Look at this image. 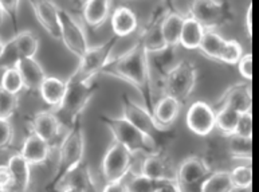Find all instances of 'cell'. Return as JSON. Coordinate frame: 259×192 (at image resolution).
<instances>
[{"instance_id": "obj_7", "label": "cell", "mask_w": 259, "mask_h": 192, "mask_svg": "<svg viewBox=\"0 0 259 192\" xmlns=\"http://www.w3.org/2000/svg\"><path fill=\"white\" fill-rule=\"evenodd\" d=\"M212 173L208 162L200 156H190L183 160L178 168V180L183 192L200 191L201 183Z\"/></svg>"}, {"instance_id": "obj_5", "label": "cell", "mask_w": 259, "mask_h": 192, "mask_svg": "<svg viewBox=\"0 0 259 192\" xmlns=\"http://www.w3.org/2000/svg\"><path fill=\"white\" fill-rule=\"evenodd\" d=\"M59 156H58V167L53 181L58 180L59 177L63 176L69 169L83 162L85 156V135L82 131L81 121L74 124L66 132L65 137L59 144ZM51 181V183H53Z\"/></svg>"}, {"instance_id": "obj_43", "label": "cell", "mask_w": 259, "mask_h": 192, "mask_svg": "<svg viewBox=\"0 0 259 192\" xmlns=\"http://www.w3.org/2000/svg\"><path fill=\"white\" fill-rule=\"evenodd\" d=\"M102 192H128L126 188V181L124 180H116V181H109L105 185V188Z\"/></svg>"}, {"instance_id": "obj_34", "label": "cell", "mask_w": 259, "mask_h": 192, "mask_svg": "<svg viewBox=\"0 0 259 192\" xmlns=\"http://www.w3.org/2000/svg\"><path fill=\"white\" fill-rule=\"evenodd\" d=\"M0 88L12 93V94H19L24 89L23 78L20 75L19 70L16 67H8L4 69V73L0 80Z\"/></svg>"}, {"instance_id": "obj_26", "label": "cell", "mask_w": 259, "mask_h": 192, "mask_svg": "<svg viewBox=\"0 0 259 192\" xmlns=\"http://www.w3.org/2000/svg\"><path fill=\"white\" fill-rule=\"evenodd\" d=\"M204 32L205 28L199 22H196L192 16H186L180 36V46L187 50H196L200 47Z\"/></svg>"}, {"instance_id": "obj_29", "label": "cell", "mask_w": 259, "mask_h": 192, "mask_svg": "<svg viewBox=\"0 0 259 192\" xmlns=\"http://www.w3.org/2000/svg\"><path fill=\"white\" fill-rule=\"evenodd\" d=\"M11 41L19 58H35L38 53L39 39L31 31H20Z\"/></svg>"}, {"instance_id": "obj_46", "label": "cell", "mask_w": 259, "mask_h": 192, "mask_svg": "<svg viewBox=\"0 0 259 192\" xmlns=\"http://www.w3.org/2000/svg\"><path fill=\"white\" fill-rule=\"evenodd\" d=\"M4 15H6V11H4L3 6H2V4H0V26H2V24H3Z\"/></svg>"}, {"instance_id": "obj_45", "label": "cell", "mask_w": 259, "mask_h": 192, "mask_svg": "<svg viewBox=\"0 0 259 192\" xmlns=\"http://www.w3.org/2000/svg\"><path fill=\"white\" fill-rule=\"evenodd\" d=\"M246 28H247L248 35L252 32V6L250 4L247 8V14H246Z\"/></svg>"}, {"instance_id": "obj_35", "label": "cell", "mask_w": 259, "mask_h": 192, "mask_svg": "<svg viewBox=\"0 0 259 192\" xmlns=\"http://www.w3.org/2000/svg\"><path fill=\"white\" fill-rule=\"evenodd\" d=\"M230 175H231L235 189H247L251 187L252 171L250 164L238 165V167L232 169Z\"/></svg>"}, {"instance_id": "obj_6", "label": "cell", "mask_w": 259, "mask_h": 192, "mask_svg": "<svg viewBox=\"0 0 259 192\" xmlns=\"http://www.w3.org/2000/svg\"><path fill=\"white\" fill-rule=\"evenodd\" d=\"M135 167V153H132L120 142L113 141L105 152L101 172L105 181L124 180Z\"/></svg>"}, {"instance_id": "obj_39", "label": "cell", "mask_w": 259, "mask_h": 192, "mask_svg": "<svg viewBox=\"0 0 259 192\" xmlns=\"http://www.w3.org/2000/svg\"><path fill=\"white\" fill-rule=\"evenodd\" d=\"M14 129L10 120H0V149H6L12 144Z\"/></svg>"}, {"instance_id": "obj_25", "label": "cell", "mask_w": 259, "mask_h": 192, "mask_svg": "<svg viewBox=\"0 0 259 192\" xmlns=\"http://www.w3.org/2000/svg\"><path fill=\"white\" fill-rule=\"evenodd\" d=\"M184 19H186V16L180 15L178 12H169L160 20L162 35H164L168 47H176L178 45H180Z\"/></svg>"}, {"instance_id": "obj_36", "label": "cell", "mask_w": 259, "mask_h": 192, "mask_svg": "<svg viewBox=\"0 0 259 192\" xmlns=\"http://www.w3.org/2000/svg\"><path fill=\"white\" fill-rule=\"evenodd\" d=\"M18 109V94L0 88V120H10Z\"/></svg>"}, {"instance_id": "obj_30", "label": "cell", "mask_w": 259, "mask_h": 192, "mask_svg": "<svg viewBox=\"0 0 259 192\" xmlns=\"http://www.w3.org/2000/svg\"><path fill=\"white\" fill-rule=\"evenodd\" d=\"M227 39H225L222 35H219L217 31L213 30H205L203 41L200 43L199 50L203 53L207 58L213 59V61H219L222 55V51L225 49Z\"/></svg>"}, {"instance_id": "obj_9", "label": "cell", "mask_w": 259, "mask_h": 192, "mask_svg": "<svg viewBox=\"0 0 259 192\" xmlns=\"http://www.w3.org/2000/svg\"><path fill=\"white\" fill-rule=\"evenodd\" d=\"M113 46L114 42L109 41L100 46L89 47L85 54L79 58V63L75 73L88 80H96L113 55Z\"/></svg>"}, {"instance_id": "obj_21", "label": "cell", "mask_w": 259, "mask_h": 192, "mask_svg": "<svg viewBox=\"0 0 259 192\" xmlns=\"http://www.w3.org/2000/svg\"><path fill=\"white\" fill-rule=\"evenodd\" d=\"M221 105L231 106L239 113L251 111V89L248 85H234L221 98Z\"/></svg>"}, {"instance_id": "obj_19", "label": "cell", "mask_w": 259, "mask_h": 192, "mask_svg": "<svg viewBox=\"0 0 259 192\" xmlns=\"http://www.w3.org/2000/svg\"><path fill=\"white\" fill-rule=\"evenodd\" d=\"M51 149L53 148L49 142L45 141L38 135H35L34 132H31L24 140L19 153L27 160L30 165H39L47 162Z\"/></svg>"}, {"instance_id": "obj_3", "label": "cell", "mask_w": 259, "mask_h": 192, "mask_svg": "<svg viewBox=\"0 0 259 192\" xmlns=\"http://www.w3.org/2000/svg\"><path fill=\"white\" fill-rule=\"evenodd\" d=\"M102 123L109 128L113 136V141L120 142L132 153L152 155L160 152L159 145L155 138L145 135L143 131L135 127L131 121L124 117H109L102 116Z\"/></svg>"}, {"instance_id": "obj_27", "label": "cell", "mask_w": 259, "mask_h": 192, "mask_svg": "<svg viewBox=\"0 0 259 192\" xmlns=\"http://www.w3.org/2000/svg\"><path fill=\"white\" fill-rule=\"evenodd\" d=\"M140 42L143 43L144 49L149 55L159 54V53L168 49V45H166L164 35H162L160 22H156V23L152 24L151 27H148L147 31H144Z\"/></svg>"}, {"instance_id": "obj_42", "label": "cell", "mask_w": 259, "mask_h": 192, "mask_svg": "<svg viewBox=\"0 0 259 192\" xmlns=\"http://www.w3.org/2000/svg\"><path fill=\"white\" fill-rule=\"evenodd\" d=\"M20 0H0V4L3 6L4 11L10 18L15 19L16 14H18V8H19Z\"/></svg>"}, {"instance_id": "obj_22", "label": "cell", "mask_w": 259, "mask_h": 192, "mask_svg": "<svg viewBox=\"0 0 259 192\" xmlns=\"http://www.w3.org/2000/svg\"><path fill=\"white\" fill-rule=\"evenodd\" d=\"M110 24H112V30L114 35L118 38H124V36L133 34L137 30L139 20L131 8L118 7L113 11Z\"/></svg>"}, {"instance_id": "obj_18", "label": "cell", "mask_w": 259, "mask_h": 192, "mask_svg": "<svg viewBox=\"0 0 259 192\" xmlns=\"http://www.w3.org/2000/svg\"><path fill=\"white\" fill-rule=\"evenodd\" d=\"M12 173V183L6 192H28L31 184V165L20 153L12 155L8 160Z\"/></svg>"}, {"instance_id": "obj_44", "label": "cell", "mask_w": 259, "mask_h": 192, "mask_svg": "<svg viewBox=\"0 0 259 192\" xmlns=\"http://www.w3.org/2000/svg\"><path fill=\"white\" fill-rule=\"evenodd\" d=\"M156 192H183L176 181H162Z\"/></svg>"}, {"instance_id": "obj_8", "label": "cell", "mask_w": 259, "mask_h": 192, "mask_svg": "<svg viewBox=\"0 0 259 192\" xmlns=\"http://www.w3.org/2000/svg\"><path fill=\"white\" fill-rule=\"evenodd\" d=\"M67 129L54 110L39 111L31 120V132L49 142L51 148L59 146Z\"/></svg>"}, {"instance_id": "obj_10", "label": "cell", "mask_w": 259, "mask_h": 192, "mask_svg": "<svg viewBox=\"0 0 259 192\" xmlns=\"http://www.w3.org/2000/svg\"><path fill=\"white\" fill-rule=\"evenodd\" d=\"M61 41L78 59L90 47L83 27L66 10H61Z\"/></svg>"}, {"instance_id": "obj_32", "label": "cell", "mask_w": 259, "mask_h": 192, "mask_svg": "<svg viewBox=\"0 0 259 192\" xmlns=\"http://www.w3.org/2000/svg\"><path fill=\"white\" fill-rule=\"evenodd\" d=\"M228 152L234 159L250 162L252 155L251 138L240 137L238 135L228 136Z\"/></svg>"}, {"instance_id": "obj_33", "label": "cell", "mask_w": 259, "mask_h": 192, "mask_svg": "<svg viewBox=\"0 0 259 192\" xmlns=\"http://www.w3.org/2000/svg\"><path fill=\"white\" fill-rule=\"evenodd\" d=\"M125 181H126L128 192H156V189L161 184V181H156L144 176L143 173L133 172V171L131 175L125 177Z\"/></svg>"}, {"instance_id": "obj_4", "label": "cell", "mask_w": 259, "mask_h": 192, "mask_svg": "<svg viewBox=\"0 0 259 192\" xmlns=\"http://www.w3.org/2000/svg\"><path fill=\"white\" fill-rule=\"evenodd\" d=\"M197 82V70L190 61H179L162 77L164 94L174 97L180 102L188 100Z\"/></svg>"}, {"instance_id": "obj_2", "label": "cell", "mask_w": 259, "mask_h": 192, "mask_svg": "<svg viewBox=\"0 0 259 192\" xmlns=\"http://www.w3.org/2000/svg\"><path fill=\"white\" fill-rule=\"evenodd\" d=\"M96 93L94 80L81 77L74 71L69 80H66V93L62 104L54 109L55 114L66 128L73 127L74 124L81 121L82 113L88 108V105Z\"/></svg>"}, {"instance_id": "obj_13", "label": "cell", "mask_w": 259, "mask_h": 192, "mask_svg": "<svg viewBox=\"0 0 259 192\" xmlns=\"http://www.w3.org/2000/svg\"><path fill=\"white\" fill-rule=\"evenodd\" d=\"M190 16L199 22L205 30H213L223 24L226 10L219 0H192Z\"/></svg>"}, {"instance_id": "obj_12", "label": "cell", "mask_w": 259, "mask_h": 192, "mask_svg": "<svg viewBox=\"0 0 259 192\" xmlns=\"http://www.w3.org/2000/svg\"><path fill=\"white\" fill-rule=\"evenodd\" d=\"M122 117L131 121L135 127L139 128L140 131H143L145 135L151 136L155 140L157 133L165 132L157 125V123L153 119L151 109L137 104L136 101L131 100L128 97L122 98Z\"/></svg>"}, {"instance_id": "obj_41", "label": "cell", "mask_w": 259, "mask_h": 192, "mask_svg": "<svg viewBox=\"0 0 259 192\" xmlns=\"http://www.w3.org/2000/svg\"><path fill=\"white\" fill-rule=\"evenodd\" d=\"M12 183V173L8 164L0 165V192H6Z\"/></svg>"}, {"instance_id": "obj_17", "label": "cell", "mask_w": 259, "mask_h": 192, "mask_svg": "<svg viewBox=\"0 0 259 192\" xmlns=\"http://www.w3.org/2000/svg\"><path fill=\"white\" fill-rule=\"evenodd\" d=\"M182 102L174 97L164 94L153 106H152V114L153 119L157 123L160 128H162L164 131H168L172 124L176 121V119L180 114L182 110Z\"/></svg>"}, {"instance_id": "obj_37", "label": "cell", "mask_w": 259, "mask_h": 192, "mask_svg": "<svg viewBox=\"0 0 259 192\" xmlns=\"http://www.w3.org/2000/svg\"><path fill=\"white\" fill-rule=\"evenodd\" d=\"M243 55V49L240 46V43L235 39H230L226 42V46L222 51L219 62H223L226 65H238V62L240 61V58Z\"/></svg>"}, {"instance_id": "obj_49", "label": "cell", "mask_w": 259, "mask_h": 192, "mask_svg": "<svg viewBox=\"0 0 259 192\" xmlns=\"http://www.w3.org/2000/svg\"><path fill=\"white\" fill-rule=\"evenodd\" d=\"M82 3H86V2H88V0H81Z\"/></svg>"}, {"instance_id": "obj_16", "label": "cell", "mask_w": 259, "mask_h": 192, "mask_svg": "<svg viewBox=\"0 0 259 192\" xmlns=\"http://www.w3.org/2000/svg\"><path fill=\"white\" fill-rule=\"evenodd\" d=\"M35 16L47 34L61 39V8L53 0H30Z\"/></svg>"}, {"instance_id": "obj_1", "label": "cell", "mask_w": 259, "mask_h": 192, "mask_svg": "<svg viewBox=\"0 0 259 192\" xmlns=\"http://www.w3.org/2000/svg\"><path fill=\"white\" fill-rule=\"evenodd\" d=\"M101 74L128 82L144 98L151 96V62L143 43L137 42L122 54L112 55Z\"/></svg>"}, {"instance_id": "obj_11", "label": "cell", "mask_w": 259, "mask_h": 192, "mask_svg": "<svg viewBox=\"0 0 259 192\" xmlns=\"http://www.w3.org/2000/svg\"><path fill=\"white\" fill-rule=\"evenodd\" d=\"M50 187L53 192H59L65 188H77L82 192H98L93 173L85 160L69 169L58 180L53 181Z\"/></svg>"}, {"instance_id": "obj_47", "label": "cell", "mask_w": 259, "mask_h": 192, "mask_svg": "<svg viewBox=\"0 0 259 192\" xmlns=\"http://www.w3.org/2000/svg\"><path fill=\"white\" fill-rule=\"evenodd\" d=\"M4 47H6V43L0 39V58H2V55H3V51H4Z\"/></svg>"}, {"instance_id": "obj_38", "label": "cell", "mask_w": 259, "mask_h": 192, "mask_svg": "<svg viewBox=\"0 0 259 192\" xmlns=\"http://www.w3.org/2000/svg\"><path fill=\"white\" fill-rule=\"evenodd\" d=\"M235 135L240 137L252 138V114L251 111H246V113H240L239 121L236 125Z\"/></svg>"}, {"instance_id": "obj_40", "label": "cell", "mask_w": 259, "mask_h": 192, "mask_svg": "<svg viewBox=\"0 0 259 192\" xmlns=\"http://www.w3.org/2000/svg\"><path fill=\"white\" fill-rule=\"evenodd\" d=\"M238 70H239L240 75L251 81L252 78V55L251 54H244L243 57L240 58V61L238 62Z\"/></svg>"}, {"instance_id": "obj_48", "label": "cell", "mask_w": 259, "mask_h": 192, "mask_svg": "<svg viewBox=\"0 0 259 192\" xmlns=\"http://www.w3.org/2000/svg\"><path fill=\"white\" fill-rule=\"evenodd\" d=\"M59 192H82L81 189H77V188H65L62 189V191H59Z\"/></svg>"}, {"instance_id": "obj_15", "label": "cell", "mask_w": 259, "mask_h": 192, "mask_svg": "<svg viewBox=\"0 0 259 192\" xmlns=\"http://www.w3.org/2000/svg\"><path fill=\"white\" fill-rule=\"evenodd\" d=\"M139 172L143 173L144 176L161 183L178 180V169H175L169 159L160 152L147 155L140 164Z\"/></svg>"}, {"instance_id": "obj_28", "label": "cell", "mask_w": 259, "mask_h": 192, "mask_svg": "<svg viewBox=\"0 0 259 192\" xmlns=\"http://www.w3.org/2000/svg\"><path fill=\"white\" fill-rule=\"evenodd\" d=\"M236 191L228 171H215L200 185L199 192H234Z\"/></svg>"}, {"instance_id": "obj_23", "label": "cell", "mask_w": 259, "mask_h": 192, "mask_svg": "<svg viewBox=\"0 0 259 192\" xmlns=\"http://www.w3.org/2000/svg\"><path fill=\"white\" fill-rule=\"evenodd\" d=\"M38 92L42 97V100L54 110L62 104L66 93V81H63L61 78L47 75L46 80L40 85Z\"/></svg>"}, {"instance_id": "obj_14", "label": "cell", "mask_w": 259, "mask_h": 192, "mask_svg": "<svg viewBox=\"0 0 259 192\" xmlns=\"http://www.w3.org/2000/svg\"><path fill=\"white\" fill-rule=\"evenodd\" d=\"M186 123L195 135L208 136L217 128V111L204 101H196L187 111Z\"/></svg>"}, {"instance_id": "obj_20", "label": "cell", "mask_w": 259, "mask_h": 192, "mask_svg": "<svg viewBox=\"0 0 259 192\" xmlns=\"http://www.w3.org/2000/svg\"><path fill=\"white\" fill-rule=\"evenodd\" d=\"M23 78L24 88L28 90H39L46 80V73L35 58H20L15 66Z\"/></svg>"}, {"instance_id": "obj_24", "label": "cell", "mask_w": 259, "mask_h": 192, "mask_svg": "<svg viewBox=\"0 0 259 192\" xmlns=\"http://www.w3.org/2000/svg\"><path fill=\"white\" fill-rule=\"evenodd\" d=\"M110 14V0H88L83 3L82 15L86 24L97 28L106 22Z\"/></svg>"}, {"instance_id": "obj_31", "label": "cell", "mask_w": 259, "mask_h": 192, "mask_svg": "<svg viewBox=\"0 0 259 192\" xmlns=\"http://www.w3.org/2000/svg\"><path fill=\"white\" fill-rule=\"evenodd\" d=\"M240 113L231 106L221 105L217 110V128L226 136L235 135Z\"/></svg>"}]
</instances>
